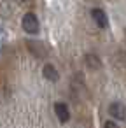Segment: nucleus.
<instances>
[{
	"instance_id": "0eeeda50",
	"label": "nucleus",
	"mask_w": 126,
	"mask_h": 128,
	"mask_svg": "<svg viewBox=\"0 0 126 128\" xmlns=\"http://www.w3.org/2000/svg\"><path fill=\"white\" fill-rule=\"evenodd\" d=\"M105 128H119V126H117L114 121H107V123H105Z\"/></svg>"
},
{
	"instance_id": "f257e3e1",
	"label": "nucleus",
	"mask_w": 126,
	"mask_h": 128,
	"mask_svg": "<svg viewBox=\"0 0 126 128\" xmlns=\"http://www.w3.org/2000/svg\"><path fill=\"white\" fill-rule=\"evenodd\" d=\"M21 26H23V30L26 34H37L39 32V20H37V16L32 14V12L25 14L23 20H21Z\"/></svg>"
},
{
	"instance_id": "7ed1b4c3",
	"label": "nucleus",
	"mask_w": 126,
	"mask_h": 128,
	"mask_svg": "<svg viewBox=\"0 0 126 128\" xmlns=\"http://www.w3.org/2000/svg\"><path fill=\"white\" fill-rule=\"evenodd\" d=\"M54 112H56V116H58V119L61 123H67L70 119V110H68L67 104H61V102L54 104Z\"/></svg>"
},
{
	"instance_id": "6e6552de",
	"label": "nucleus",
	"mask_w": 126,
	"mask_h": 128,
	"mask_svg": "<svg viewBox=\"0 0 126 128\" xmlns=\"http://www.w3.org/2000/svg\"><path fill=\"white\" fill-rule=\"evenodd\" d=\"M0 34H2V26H0Z\"/></svg>"
},
{
	"instance_id": "f03ea898",
	"label": "nucleus",
	"mask_w": 126,
	"mask_h": 128,
	"mask_svg": "<svg viewBox=\"0 0 126 128\" xmlns=\"http://www.w3.org/2000/svg\"><path fill=\"white\" fill-rule=\"evenodd\" d=\"M109 114L114 116L116 119H126V107L119 102H114L109 105Z\"/></svg>"
},
{
	"instance_id": "423d86ee",
	"label": "nucleus",
	"mask_w": 126,
	"mask_h": 128,
	"mask_svg": "<svg viewBox=\"0 0 126 128\" xmlns=\"http://www.w3.org/2000/svg\"><path fill=\"white\" fill-rule=\"evenodd\" d=\"M84 60H86V65H88L89 68H93V70H96V68L102 67V60H100L96 54H93V53H88Z\"/></svg>"
},
{
	"instance_id": "20e7f679",
	"label": "nucleus",
	"mask_w": 126,
	"mask_h": 128,
	"mask_svg": "<svg viewBox=\"0 0 126 128\" xmlns=\"http://www.w3.org/2000/svg\"><path fill=\"white\" fill-rule=\"evenodd\" d=\"M91 16L95 20V23L100 26V28H107L109 26V20H107V14L102 11V9H93L91 11Z\"/></svg>"
},
{
	"instance_id": "39448f33",
	"label": "nucleus",
	"mask_w": 126,
	"mask_h": 128,
	"mask_svg": "<svg viewBox=\"0 0 126 128\" xmlns=\"http://www.w3.org/2000/svg\"><path fill=\"white\" fill-rule=\"evenodd\" d=\"M42 74H44V77H46L47 81H51V82H56V81L60 79L58 68H56L54 65H51V63L44 65V68H42Z\"/></svg>"
}]
</instances>
